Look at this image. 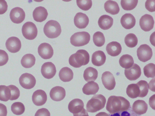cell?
<instances>
[{"instance_id":"cell-1","label":"cell","mask_w":155,"mask_h":116,"mask_svg":"<svg viewBox=\"0 0 155 116\" xmlns=\"http://www.w3.org/2000/svg\"><path fill=\"white\" fill-rule=\"evenodd\" d=\"M130 102L124 98L112 95L108 98L106 104V110L111 114L124 111L130 108Z\"/></svg>"},{"instance_id":"cell-2","label":"cell","mask_w":155,"mask_h":116,"mask_svg":"<svg viewBox=\"0 0 155 116\" xmlns=\"http://www.w3.org/2000/svg\"><path fill=\"white\" fill-rule=\"evenodd\" d=\"M89 60L90 56L88 52L85 50L81 49L70 56L69 63L71 66L78 68L87 64Z\"/></svg>"},{"instance_id":"cell-3","label":"cell","mask_w":155,"mask_h":116,"mask_svg":"<svg viewBox=\"0 0 155 116\" xmlns=\"http://www.w3.org/2000/svg\"><path fill=\"white\" fill-rule=\"evenodd\" d=\"M106 103V99L104 95L101 94L94 95L87 104V111L91 113L96 112L104 108Z\"/></svg>"},{"instance_id":"cell-4","label":"cell","mask_w":155,"mask_h":116,"mask_svg":"<svg viewBox=\"0 0 155 116\" xmlns=\"http://www.w3.org/2000/svg\"><path fill=\"white\" fill-rule=\"evenodd\" d=\"M43 31L45 35L48 38H54L60 35L61 29V26L58 21L51 20L45 24Z\"/></svg>"},{"instance_id":"cell-5","label":"cell","mask_w":155,"mask_h":116,"mask_svg":"<svg viewBox=\"0 0 155 116\" xmlns=\"http://www.w3.org/2000/svg\"><path fill=\"white\" fill-rule=\"evenodd\" d=\"M70 40L71 43L74 46H82L88 43L90 40V35L85 31L77 32L71 36Z\"/></svg>"},{"instance_id":"cell-6","label":"cell","mask_w":155,"mask_h":116,"mask_svg":"<svg viewBox=\"0 0 155 116\" xmlns=\"http://www.w3.org/2000/svg\"><path fill=\"white\" fill-rule=\"evenodd\" d=\"M22 33L26 39L33 40L37 35L38 30L35 25L33 22L28 21L25 23L22 27Z\"/></svg>"},{"instance_id":"cell-7","label":"cell","mask_w":155,"mask_h":116,"mask_svg":"<svg viewBox=\"0 0 155 116\" xmlns=\"http://www.w3.org/2000/svg\"><path fill=\"white\" fill-rule=\"evenodd\" d=\"M137 53L139 60L143 62L150 60L153 55L152 49L147 44L141 45L137 49Z\"/></svg>"},{"instance_id":"cell-8","label":"cell","mask_w":155,"mask_h":116,"mask_svg":"<svg viewBox=\"0 0 155 116\" xmlns=\"http://www.w3.org/2000/svg\"><path fill=\"white\" fill-rule=\"evenodd\" d=\"M19 82L22 87L29 89L35 86L36 80L34 76L32 74L25 73L21 75L19 78Z\"/></svg>"},{"instance_id":"cell-9","label":"cell","mask_w":155,"mask_h":116,"mask_svg":"<svg viewBox=\"0 0 155 116\" xmlns=\"http://www.w3.org/2000/svg\"><path fill=\"white\" fill-rule=\"evenodd\" d=\"M56 72L54 65L51 62L44 63L42 66L41 72L43 76L47 79H51L54 77Z\"/></svg>"},{"instance_id":"cell-10","label":"cell","mask_w":155,"mask_h":116,"mask_svg":"<svg viewBox=\"0 0 155 116\" xmlns=\"http://www.w3.org/2000/svg\"><path fill=\"white\" fill-rule=\"evenodd\" d=\"M10 18L12 21L15 24H20L25 18V13L23 10L19 7L12 8L10 13Z\"/></svg>"},{"instance_id":"cell-11","label":"cell","mask_w":155,"mask_h":116,"mask_svg":"<svg viewBox=\"0 0 155 116\" xmlns=\"http://www.w3.org/2000/svg\"><path fill=\"white\" fill-rule=\"evenodd\" d=\"M38 50L39 55L45 60L51 58L54 54V50L51 46L46 43L41 44L38 46Z\"/></svg>"},{"instance_id":"cell-12","label":"cell","mask_w":155,"mask_h":116,"mask_svg":"<svg viewBox=\"0 0 155 116\" xmlns=\"http://www.w3.org/2000/svg\"><path fill=\"white\" fill-rule=\"evenodd\" d=\"M154 23L153 17L148 14L142 16L139 21L140 28L145 31H149L151 30L153 27Z\"/></svg>"},{"instance_id":"cell-13","label":"cell","mask_w":155,"mask_h":116,"mask_svg":"<svg viewBox=\"0 0 155 116\" xmlns=\"http://www.w3.org/2000/svg\"><path fill=\"white\" fill-rule=\"evenodd\" d=\"M141 74L140 66L134 63L130 68L124 70V74L126 77L130 81L135 80L139 78Z\"/></svg>"},{"instance_id":"cell-14","label":"cell","mask_w":155,"mask_h":116,"mask_svg":"<svg viewBox=\"0 0 155 116\" xmlns=\"http://www.w3.org/2000/svg\"><path fill=\"white\" fill-rule=\"evenodd\" d=\"M101 80L104 87L107 89L111 90L114 88L116 82L113 74L109 71H105L102 75Z\"/></svg>"},{"instance_id":"cell-15","label":"cell","mask_w":155,"mask_h":116,"mask_svg":"<svg viewBox=\"0 0 155 116\" xmlns=\"http://www.w3.org/2000/svg\"><path fill=\"white\" fill-rule=\"evenodd\" d=\"M5 46L9 51L12 53H16L18 52L21 49V43L18 37H12L7 40Z\"/></svg>"},{"instance_id":"cell-16","label":"cell","mask_w":155,"mask_h":116,"mask_svg":"<svg viewBox=\"0 0 155 116\" xmlns=\"http://www.w3.org/2000/svg\"><path fill=\"white\" fill-rule=\"evenodd\" d=\"M33 103L37 106L44 105L46 103L47 99V95L44 90L38 89L34 92L32 97Z\"/></svg>"},{"instance_id":"cell-17","label":"cell","mask_w":155,"mask_h":116,"mask_svg":"<svg viewBox=\"0 0 155 116\" xmlns=\"http://www.w3.org/2000/svg\"><path fill=\"white\" fill-rule=\"evenodd\" d=\"M66 95L65 89L62 87L56 86L53 88L50 92L51 98L55 101H60L64 98Z\"/></svg>"},{"instance_id":"cell-18","label":"cell","mask_w":155,"mask_h":116,"mask_svg":"<svg viewBox=\"0 0 155 116\" xmlns=\"http://www.w3.org/2000/svg\"><path fill=\"white\" fill-rule=\"evenodd\" d=\"M89 19L85 14L78 12L74 18V23L75 26L79 29L85 28L88 24Z\"/></svg>"},{"instance_id":"cell-19","label":"cell","mask_w":155,"mask_h":116,"mask_svg":"<svg viewBox=\"0 0 155 116\" xmlns=\"http://www.w3.org/2000/svg\"><path fill=\"white\" fill-rule=\"evenodd\" d=\"M120 22L123 27L127 29H130L134 26L136 21L132 14L126 13L122 16Z\"/></svg>"},{"instance_id":"cell-20","label":"cell","mask_w":155,"mask_h":116,"mask_svg":"<svg viewBox=\"0 0 155 116\" xmlns=\"http://www.w3.org/2000/svg\"><path fill=\"white\" fill-rule=\"evenodd\" d=\"M48 14L47 10L44 7L39 6L36 7L33 12L34 20L38 22H42L47 18Z\"/></svg>"},{"instance_id":"cell-21","label":"cell","mask_w":155,"mask_h":116,"mask_svg":"<svg viewBox=\"0 0 155 116\" xmlns=\"http://www.w3.org/2000/svg\"><path fill=\"white\" fill-rule=\"evenodd\" d=\"M68 108L69 111L75 114L81 111L84 108V104L83 101L79 98H75L69 103Z\"/></svg>"},{"instance_id":"cell-22","label":"cell","mask_w":155,"mask_h":116,"mask_svg":"<svg viewBox=\"0 0 155 116\" xmlns=\"http://www.w3.org/2000/svg\"><path fill=\"white\" fill-rule=\"evenodd\" d=\"M106 50L109 55L112 56H115L121 53L122 47L120 44L118 42L112 41L107 45Z\"/></svg>"},{"instance_id":"cell-23","label":"cell","mask_w":155,"mask_h":116,"mask_svg":"<svg viewBox=\"0 0 155 116\" xmlns=\"http://www.w3.org/2000/svg\"><path fill=\"white\" fill-rule=\"evenodd\" d=\"M106 60V55L102 51H96L92 55L91 62L94 66H99L103 65L105 63Z\"/></svg>"},{"instance_id":"cell-24","label":"cell","mask_w":155,"mask_h":116,"mask_svg":"<svg viewBox=\"0 0 155 116\" xmlns=\"http://www.w3.org/2000/svg\"><path fill=\"white\" fill-rule=\"evenodd\" d=\"M132 108L136 114L141 115L146 112L148 109V105L144 101L138 100L134 102Z\"/></svg>"},{"instance_id":"cell-25","label":"cell","mask_w":155,"mask_h":116,"mask_svg":"<svg viewBox=\"0 0 155 116\" xmlns=\"http://www.w3.org/2000/svg\"><path fill=\"white\" fill-rule=\"evenodd\" d=\"M113 23V18L107 15L101 16L98 21V24L100 27L104 30L110 29L112 26Z\"/></svg>"},{"instance_id":"cell-26","label":"cell","mask_w":155,"mask_h":116,"mask_svg":"<svg viewBox=\"0 0 155 116\" xmlns=\"http://www.w3.org/2000/svg\"><path fill=\"white\" fill-rule=\"evenodd\" d=\"M98 84L93 81H89L85 84L82 88L83 93L87 95L95 94L98 91Z\"/></svg>"},{"instance_id":"cell-27","label":"cell","mask_w":155,"mask_h":116,"mask_svg":"<svg viewBox=\"0 0 155 116\" xmlns=\"http://www.w3.org/2000/svg\"><path fill=\"white\" fill-rule=\"evenodd\" d=\"M104 8L107 13L112 15L118 13L120 8L117 3L112 0H108L104 4Z\"/></svg>"},{"instance_id":"cell-28","label":"cell","mask_w":155,"mask_h":116,"mask_svg":"<svg viewBox=\"0 0 155 116\" xmlns=\"http://www.w3.org/2000/svg\"><path fill=\"white\" fill-rule=\"evenodd\" d=\"M73 75L72 70L67 67L62 68L59 73L60 79L65 82L71 81L73 79Z\"/></svg>"},{"instance_id":"cell-29","label":"cell","mask_w":155,"mask_h":116,"mask_svg":"<svg viewBox=\"0 0 155 116\" xmlns=\"http://www.w3.org/2000/svg\"><path fill=\"white\" fill-rule=\"evenodd\" d=\"M98 74V72L96 69L91 67H89L84 70L83 77L86 82L94 81L97 78Z\"/></svg>"},{"instance_id":"cell-30","label":"cell","mask_w":155,"mask_h":116,"mask_svg":"<svg viewBox=\"0 0 155 116\" xmlns=\"http://www.w3.org/2000/svg\"><path fill=\"white\" fill-rule=\"evenodd\" d=\"M134 63L133 58L128 54L123 55L120 58L119 63L121 67L125 69L130 68Z\"/></svg>"},{"instance_id":"cell-31","label":"cell","mask_w":155,"mask_h":116,"mask_svg":"<svg viewBox=\"0 0 155 116\" xmlns=\"http://www.w3.org/2000/svg\"><path fill=\"white\" fill-rule=\"evenodd\" d=\"M35 58L31 54H27L24 55L22 57L21 63L22 66L26 68H30L35 64Z\"/></svg>"},{"instance_id":"cell-32","label":"cell","mask_w":155,"mask_h":116,"mask_svg":"<svg viewBox=\"0 0 155 116\" xmlns=\"http://www.w3.org/2000/svg\"><path fill=\"white\" fill-rule=\"evenodd\" d=\"M127 95L132 98L139 97L140 91L138 85L137 84H131L128 85L126 89Z\"/></svg>"},{"instance_id":"cell-33","label":"cell","mask_w":155,"mask_h":116,"mask_svg":"<svg viewBox=\"0 0 155 116\" xmlns=\"http://www.w3.org/2000/svg\"><path fill=\"white\" fill-rule=\"evenodd\" d=\"M11 97V92L8 86L0 85V100L7 102Z\"/></svg>"},{"instance_id":"cell-34","label":"cell","mask_w":155,"mask_h":116,"mask_svg":"<svg viewBox=\"0 0 155 116\" xmlns=\"http://www.w3.org/2000/svg\"><path fill=\"white\" fill-rule=\"evenodd\" d=\"M124 42L128 47L133 48L135 47L137 44L138 39L136 35L133 33L127 34L124 38Z\"/></svg>"},{"instance_id":"cell-35","label":"cell","mask_w":155,"mask_h":116,"mask_svg":"<svg viewBox=\"0 0 155 116\" xmlns=\"http://www.w3.org/2000/svg\"><path fill=\"white\" fill-rule=\"evenodd\" d=\"M93 41L95 45L98 47L103 46L105 42V38L103 33L100 31H97L93 35Z\"/></svg>"},{"instance_id":"cell-36","label":"cell","mask_w":155,"mask_h":116,"mask_svg":"<svg viewBox=\"0 0 155 116\" xmlns=\"http://www.w3.org/2000/svg\"><path fill=\"white\" fill-rule=\"evenodd\" d=\"M24 104L21 102H16L12 104L11 110L13 114L16 115H20L23 114L25 111Z\"/></svg>"},{"instance_id":"cell-37","label":"cell","mask_w":155,"mask_h":116,"mask_svg":"<svg viewBox=\"0 0 155 116\" xmlns=\"http://www.w3.org/2000/svg\"><path fill=\"white\" fill-rule=\"evenodd\" d=\"M138 2L137 0H121L120 4L124 10L130 11L136 7Z\"/></svg>"},{"instance_id":"cell-38","label":"cell","mask_w":155,"mask_h":116,"mask_svg":"<svg viewBox=\"0 0 155 116\" xmlns=\"http://www.w3.org/2000/svg\"><path fill=\"white\" fill-rule=\"evenodd\" d=\"M138 85L140 91L139 97L143 98L146 96L148 92V85L147 82L141 80L136 83Z\"/></svg>"},{"instance_id":"cell-39","label":"cell","mask_w":155,"mask_h":116,"mask_svg":"<svg viewBox=\"0 0 155 116\" xmlns=\"http://www.w3.org/2000/svg\"><path fill=\"white\" fill-rule=\"evenodd\" d=\"M144 75L147 78H154L155 76V65L149 63L146 65L143 69Z\"/></svg>"},{"instance_id":"cell-40","label":"cell","mask_w":155,"mask_h":116,"mask_svg":"<svg viewBox=\"0 0 155 116\" xmlns=\"http://www.w3.org/2000/svg\"><path fill=\"white\" fill-rule=\"evenodd\" d=\"M77 4L79 8L84 11H87L92 7L91 0H76Z\"/></svg>"},{"instance_id":"cell-41","label":"cell","mask_w":155,"mask_h":116,"mask_svg":"<svg viewBox=\"0 0 155 116\" xmlns=\"http://www.w3.org/2000/svg\"><path fill=\"white\" fill-rule=\"evenodd\" d=\"M10 90L11 97L10 100H14L17 99L20 96V92L19 89L13 85L8 86Z\"/></svg>"},{"instance_id":"cell-42","label":"cell","mask_w":155,"mask_h":116,"mask_svg":"<svg viewBox=\"0 0 155 116\" xmlns=\"http://www.w3.org/2000/svg\"><path fill=\"white\" fill-rule=\"evenodd\" d=\"M8 60V56L7 53L4 50H0V66L6 64Z\"/></svg>"},{"instance_id":"cell-43","label":"cell","mask_w":155,"mask_h":116,"mask_svg":"<svg viewBox=\"0 0 155 116\" xmlns=\"http://www.w3.org/2000/svg\"><path fill=\"white\" fill-rule=\"evenodd\" d=\"M155 0H147L145 3L146 9L150 12L155 11Z\"/></svg>"},{"instance_id":"cell-44","label":"cell","mask_w":155,"mask_h":116,"mask_svg":"<svg viewBox=\"0 0 155 116\" xmlns=\"http://www.w3.org/2000/svg\"><path fill=\"white\" fill-rule=\"evenodd\" d=\"M35 116H50V113L47 109L42 108L37 111Z\"/></svg>"},{"instance_id":"cell-45","label":"cell","mask_w":155,"mask_h":116,"mask_svg":"<svg viewBox=\"0 0 155 116\" xmlns=\"http://www.w3.org/2000/svg\"><path fill=\"white\" fill-rule=\"evenodd\" d=\"M8 5L7 2L4 0H0V14H4L7 11Z\"/></svg>"},{"instance_id":"cell-46","label":"cell","mask_w":155,"mask_h":116,"mask_svg":"<svg viewBox=\"0 0 155 116\" xmlns=\"http://www.w3.org/2000/svg\"><path fill=\"white\" fill-rule=\"evenodd\" d=\"M7 114L6 107L4 105L0 103V116H6Z\"/></svg>"},{"instance_id":"cell-47","label":"cell","mask_w":155,"mask_h":116,"mask_svg":"<svg viewBox=\"0 0 155 116\" xmlns=\"http://www.w3.org/2000/svg\"><path fill=\"white\" fill-rule=\"evenodd\" d=\"M73 114L74 116H89L87 111L84 108L81 112Z\"/></svg>"},{"instance_id":"cell-48","label":"cell","mask_w":155,"mask_h":116,"mask_svg":"<svg viewBox=\"0 0 155 116\" xmlns=\"http://www.w3.org/2000/svg\"><path fill=\"white\" fill-rule=\"evenodd\" d=\"M149 105L151 108L154 110L155 106V94L152 95L149 98Z\"/></svg>"},{"instance_id":"cell-49","label":"cell","mask_w":155,"mask_h":116,"mask_svg":"<svg viewBox=\"0 0 155 116\" xmlns=\"http://www.w3.org/2000/svg\"><path fill=\"white\" fill-rule=\"evenodd\" d=\"M95 116H109V115L108 114L105 112H101L97 114Z\"/></svg>"},{"instance_id":"cell-50","label":"cell","mask_w":155,"mask_h":116,"mask_svg":"<svg viewBox=\"0 0 155 116\" xmlns=\"http://www.w3.org/2000/svg\"><path fill=\"white\" fill-rule=\"evenodd\" d=\"M120 116H130V114L128 112L124 111L121 113Z\"/></svg>"},{"instance_id":"cell-51","label":"cell","mask_w":155,"mask_h":116,"mask_svg":"<svg viewBox=\"0 0 155 116\" xmlns=\"http://www.w3.org/2000/svg\"><path fill=\"white\" fill-rule=\"evenodd\" d=\"M110 116H120V115L118 113H116L113 114H112Z\"/></svg>"}]
</instances>
